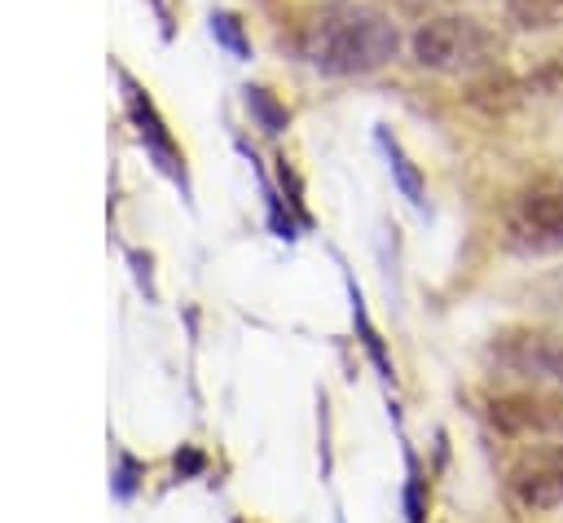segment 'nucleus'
I'll return each instance as SVG.
<instances>
[{
  "label": "nucleus",
  "instance_id": "nucleus-3",
  "mask_svg": "<svg viewBox=\"0 0 563 523\" xmlns=\"http://www.w3.org/2000/svg\"><path fill=\"white\" fill-rule=\"evenodd\" d=\"M506 242L523 255L563 251V180H537L506 207Z\"/></svg>",
  "mask_w": 563,
  "mask_h": 523
},
{
  "label": "nucleus",
  "instance_id": "nucleus-1",
  "mask_svg": "<svg viewBox=\"0 0 563 523\" xmlns=\"http://www.w3.org/2000/svg\"><path fill=\"white\" fill-rule=\"evenodd\" d=\"M299 57L330 79H352L387 66L400 53L396 22L365 0H321L295 35Z\"/></svg>",
  "mask_w": 563,
  "mask_h": 523
},
{
  "label": "nucleus",
  "instance_id": "nucleus-10",
  "mask_svg": "<svg viewBox=\"0 0 563 523\" xmlns=\"http://www.w3.org/2000/svg\"><path fill=\"white\" fill-rule=\"evenodd\" d=\"M246 110L255 114V123H260L264 132H282V127H286V119H290V114H286V105H282L268 88H246Z\"/></svg>",
  "mask_w": 563,
  "mask_h": 523
},
{
  "label": "nucleus",
  "instance_id": "nucleus-13",
  "mask_svg": "<svg viewBox=\"0 0 563 523\" xmlns=\"http://www.w3.org/2000/svg\"><path fill=\"white\" fill-rule=\"evenodd\" d=\"M136 479H141V461H136L132 453H119V466H114V475H110V492H114L119 501H128V497L136 492Z\"/></svg>",
  "mask_w": 563,
  "mask_h": 523
},
{
  "label": "nucleus",
  "instance_id": "nucleus-9",
  "mask_svg": "<svg viewBox=\"0 0 563 523\" xmlns=\"http://www.w3.org/2000/svg\"><path fill=\"white\" fill-rule=\"evenodd\" d=\"M506 18L519 31H554L563 26V0H506Z\"/></svg>",
  "mask_w": 563,
  "mask_h": 523
},
{
  "label": "nucleus",
  "instance_id": "nucleus-2",
  "mask_svg": "<svg viewBox=\"0 0 563 523\" xmlns=\"http://www.w3.org/2000/svg\"><path fill=\"white\" fill-rule=\"evenodd\" d=\"M413 48V62L427 66V70H444V75H462V70H475V66H488L493 62V31L479 26L475 18L466 13H444V18H431L413 31L409 40Z\"/></svg>",
  "mask_w": 563,
  "mask_h": 523
},
{
  "label": "nucleus",
  "instance_id": "nucleus-8",
  "mask_svg": "<svg viewBox=\"0 0 563 523\" xmlns=\"http://www.w3.org/2000/svg\"><path fill=\"white\" fill-rule=\"evenodd\" d=\"M374 141H378V149H383V158H387V171H391V180L400 185V193H405L413 207H422V202H427V198H422V176H418V167L409 163V154L400 149V141H396L387 127H378Z\"/></svg>",
  "mask_w": 563,
  "mask_h": 523
},
{
  "label": "nucleus",
  "instance_id": "nucleus-15",
  "mask_svg": "<svg viewBox=\"0 0 563 523\" xmlns=\"http://www.w3.org/2000/svg\"><path fill=\"white\" fill-rule=\"evenodd\" d=\"M150 4H154L158 22H163V35H172V13H167V0H150Z\"/></svg>",
  "mask_w": 563,
  "mask_h": 523
},
{
  "label": "nucleus",
  "instance_id": "nucleus-7",
  "mask_svg": "<svg viewBox=\"0 0 563 523\" xmlns=\"http://www.w3.org/2000/svg\"><path fill=\"white\" fill-rule=\"evenodd\" d=\"M119 84H123V101H128V114H132V123H136V136H141L145 154L158 163V171H167V176L185 189V158H180V149H176V141H172L167 123L158 119L154 101L145 97V88H141L128 70H119Z\"/></svg>",
  "mask_w": 563,
  "mask_h": 523
},
{
  "label": "nucleus",
  "instance_id": "nucleus-4",
  "mask_svg": "<svg viewBox=\"0 0 563 523\" xmlns=\"http://www.w3.org/2000/svg\"><path fill=\"white\" fill-rule=\"evenodd\" d=\"M497 374L519 378L523 387H563V334L559 330H501L488 347Z\"/></svg>",
  "mask_w": 563,
  "mask_h": 523
},
{
  "label": "nucleus",
  "instance_id": "nucleus-6",
  "mask_svg": "<svg viewBox=\"0 0 563 523\" xmlns=\"http://www.w3.org/2000/svg\"><path fill=\"white\" fill-rule=\"evenodd\" d=\"M506 492L519 510H554L563 505V439H537V448H528L510 475H506Z\"/></svg>",
  "mask_w": 563,
  "mask_h": 523
},
{
  "label": "nucleus",
  "instance_id": "nucleus-5",
  "mask_svg": "<svg viewBox=\"0 0 563 523\" xmlns=\"http://www.w3.org/2000/svg\"><path fill=\"white\" fill-rule=\"evenodd\" d=\"M488 422L510 439H563V387H519L488 400Z\"/></svg>",
  "mask_w": 563,
  "mask_h": 523
},
{
  "label": "nucleus",
  "instance_id": "nucleus-14",
  "mask_svg": "<svg viewBox=\"0 0 563 523\" xmlns=\"http://www.w3.org/2000/svg\"><path fill=\"white\" fill-rule=\"evenodd\" d=\"M176 470H180V475H198V470H202V453H194V448L176 453Z\"/></svg>",
  "mask_w": 563,
  "mask_h": 523
},
{
  "label": "nucleus",
  "instance_id": "nucleus-11",
  "mask_svg": "<svg viewBox=\"0 0 563 523\" xmlns=\"http://www.w3.org/2000/svg\"><path fill=\"white\" fill-rule=\"evenodd\" d=\"M211 40L233 57H251V40L242 35V22L233 13H211Z\"/></svg>",
  "mask_w": 563,
  "mask_h": 523
},
{
  "label": "nucleus",
  "instance_id": "nucleus-12",
  "mask_svg": "<svg viewBox=\"0 0 563 523\" xmlns=\"http://www.w3.org/2000/svg\"><path fill=\"white\" fill-rule=\"evenodd\" d=\"M352 316H356V325H361V338H365V347H369L374 365L383 369V378H391V360H387V352H383V338H378V330L369 325V316H365V303H361V294H356V290H352Z\"/></svg>",
  "mask_w": 563,
  "mask_h": 523
}]
</instances>
